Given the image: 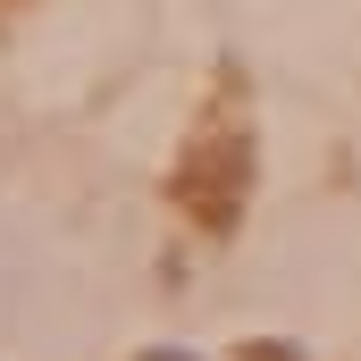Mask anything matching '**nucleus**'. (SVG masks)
<instances>
[{
	"instance_id": "nucleus-1",
	"label": "nucleus",
	"mask_w": 361,
	"mask_h": 361,
	"mask_svg": "<svg viewBox=\"0 0 361 361\" xmlns=\"http://www.w3.org/2000/svg\"><path fill=\"white\" fill-rule=\"evenodd\" d=\"M143 361H185V353H143Z\"/></svg>"
}]
</instances>
